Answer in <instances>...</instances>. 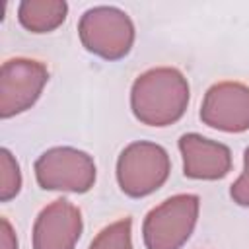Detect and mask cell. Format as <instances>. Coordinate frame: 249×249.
<instances>
[{
	"label": "cell",
	"mask_w": 249,
	"mask_h": 249,
	"mask_svg": "<svg viewBox=\"0 0 249 249\" xmlns=\"http://www.w3.org/2000/svg\"><path fill=\"white\" fill-rule=\"evenodd\" d=\"M68 4L62 0H23L18 8L19 23L31 33H49L66 19Z\"/></svg>",
	"instance_id": "obj_10"
},
{
	"label": "cell",
	"mask_w": 249,
	"mask_h": 249,
	"mask_svg": "<svg viewBox=\"0 0 249 249\" xmlns=\"http://www.w3.org/2000/svg\"><path fill=\"white\" fill-rule=\"evenodd\" d=\"M49 70L35 58L16 56L0 68V117L10 119L27 111L41 95Z\"/></svg>",
	"instance_id": "obj_6"
},
{
	"label": "cell",
	"mask_w": 249,
	"mask_h": 249,
	"mask_svg": "<svg viewBox=\"0 0 249 249\" xmlns=\"http://www.w3.org/2000/svg\"><path fill=\"white\" fill-rule=\"evenodd\" d=\"M82 212L66 198L47 204L33 224V249H74L82 235Z\"/></svg>",
	"instance_id": "obj_8"
},
{
	"label": "cell",
	"mask_w": 249,
	"mask_h": 249,
	"mask_svg": "<svg viewBox=\"0 0 249 249\" xmlns=\"http://www.w3.org/2000/svg\"><path fill=\"white\" fill-rule=\"evenodd\" d=\"M179 152L183 156V173L189 179L216 181L231 169L230 148L196 132H187L179 138Z\"/></svg>",
	"instance_id": "obj_9"
},
{
	"label": "cell",
	"mask_w": 249,
	"mask_h": 249,
	"mask_svg": "<svg viewBox=\"0 0 249 249\" xmlns=\"http://www.w3.org/2000/svg\"><path fill=\"white\" fill-rule=\"evenodd\" d=\"M171 161L165 148L156 142L138 140L128 144L117 160V183L132 198L158 191L169 177Z\"/></svg>",
	"instance_id": "obj_3"
},
{
	"label": "cell",
	"mask_w": 249,
	"mask_h": 249,
	"mask_svg": "<svg viewBox=\"0 0 249 249\" xmlns=\"http://www.w3.org/2000/svg\"><path fill=\"white\" fill-rule=\"evenodd\" d=\"M0 249H18V237L8 218H0Z\"/></svg>",
	"instance_id": "obj_14"
},
{
	"label": "cell",
	"mask_w": 249,
	"mask_h": 249,
	"mask_svg": "<svg viewBox=\"0 0 249 249\" xmlns=\"http://www.w3.org/2000/svg\"><path fill=\"white\" fill-rule=\"evenodd\" d=\"M78 35L89 53L105 60H119L132 49L134 23L126 12L115 6H95L80 18Z\"/></svg>",
	"instance_id": "obj_4"
},
{
	"label": "cell",
	"mask_w": 249,
	"mask_h": 249,
	"mask_svg": "<svg viewBox=\"0 0 249 249\" xmlns=\"http://www.w3.org/2000/svg\"><path fill=\"white\" fill-rule=\"evenodd\" d=\"M21 189V171L18 160L8 148L0 150V202L12 200Z\"/></svg>",
	"instance_id": "obj_12"
},
{
	"label": "cell",
	"mask_w": 249,
	"mask_h": 249,
	"mask_svg": "<svg viewBox=\"0 0 249 249\" xmlns=\"http://www.w3.org/2000/svg\"><path fill=\"white\" fill-rule=\"evenodd\" d=\"M35 179L45 191L88 193L95 183V161L78 148L56 146L37 158Z\"/></svg>",
	"instance_id": "obj_5"
},
{
	"label": "cell",
	"mask_w": 249,
	"mask_h": 249,
	"mask_svg": "<svg viewBox=\"0 0 249 249\" xmlns=\"http://www.w3.org/2000/svg\"><path fill=\"white\" fill-rule=\"evenodd\" d=\"M200 121L222 132L249 130V86L230 80L210 86L200 105Z\"/></svg>",
	"instance_id": "obj_7"
},
{
	"label": "cell",
	"mask_w": 249,
	"mask_h": 249,
	"mask_svg": "<svg viewBox=\"0 0 249 249\" xmlns=\"http://www.w3.org/2000/svg\"><path fill=\"white\" fill-rule=\"evenodd\" d=\"M200 198L191 193H181L154 206L142 224L146 249H181L198 218Z\"/></svg>",
	"instance_id": "obj_2"
},
{
	"label": "cell",
	"mask_w": 249,
	"mask_h": 249,
	"mask_svg": "<svg viewBox=\"0 0 249 249\" xmlns=\"http://www.w3.org/2000/svg\"><path fill=\"white\" fill-rule=\"evenodd\" d=\"M189 82L173 66H158L142 72L130 88L132 115L148 126L177 123L189 105Z\"/></svg>",
	"instance_id": "obj_1"
},
{
	"label": "cell",
	"mask_w": 249,
	"mask_h": 249,
	"mask_svg": "<svg viewBox=\"0 0 249 249\" xmlns=\"http://www.w3.org/2000/svg\"><path fill=\"white\" fill-rule=\"evenodd\" d=\"M230 196L239 206H249V148L243 154V171L230 187Z\"/></svg>",
	"instance_id": "obj_13"
},
{
	"label": "cell",
	"mask_w": 249,
	"mask_h": 249,
	"mask_svg": "<svg viewBox=\"0 0 249 249\" xmlns=\"http://www.w3.org/2000/svg\"><path fill=\"white\" fill-rule=\"evenodd\" d=\"M88 249H132V220L126 216L105 226Z\"/></svg>",
	"instance_id": "obj_11"
}]
</instances>
